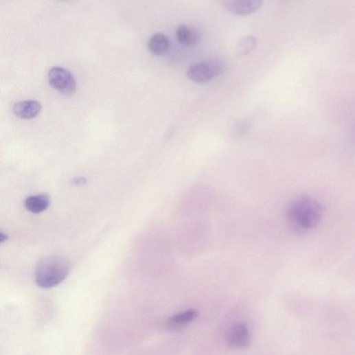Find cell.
I'll list each match as a JSON object with an SVG mask.
<instances>
[{
	"label": "cell",
	"mask_w": 355,
	"mask_h": 355,
	"mask_svg": "<svg viewBox=\"0 0 355 355\" xmlns=\"http://www.w3.org/2000/svg\"><path fill=\"white\" fill-rule=\"evenodd\" d=\"M323 211V207L317 199L308 196L297 197L286 208L288 227L296 234L309 233L320 225Z\"/></svg>",
	"instance_id": "6da1fadb"
},
{
	"label": "cell",
	"mask_w": 355,
	"mask_h": 355,
	"mask_svg": "<svg viewBox=\"0 0 355 355\" xmlns=\"http://www.w3.org/2000/svg\"><path fill=\"white\" fill-rule=\"evenodd\" d=\"M71 264L68 259L60 255L44 257L35 269L36 285L43 289H49L59 285L69 273Z\"/></svg>",
	"instance_id": "7a4b0ae2"
},
{
	"label": "cell",
	"mask_w": 355,
	"mask_h": 355,
	"mask_svg": "<svg viewBox=\"0 0 355 355\" xmlns=\"http://www.w3.org/2000/svg\"><path fill=\"white\" fill-rule=\"evenodd\" d=\"M223 65L217 60H205L192 65L187 70V78L196 84H205L218 77Z\"/></svg>",
	"instance_id": "3957f363"
},
{
	"label": "cell",
	"mask_w": 355,
	"mask_h": 355,
	"mask_svg": "<svg viewBox=\"0 0 355 355\" xmlns=\"http://www.w3.org/2000/svg\"><path fill=\"white\" fill-rule=\"evenodd\" d=\"M48 80L51 87L62 95H72L76 91L77 82L74 76L62 67H52L49 71Z\"/></svg>",
	"instance_id": "277c9868"
},
{
	"label": "cell",
	"mask_w": 355,
	"mask_h": 355,
	"mask_svg": "<svg viewBox=\"0 0 355 355\" xmlns=\"http://www.w3.org/2000/svg\"><path fill=\"white\" fill-rule=\"evenodd\" d=\"M263 0H221L222 7L229 12L240 16H248L260 10Z\"/></svg>",
	"instance_id": "5b68a950"
},
{
	"label": "cell",
	"mask_w": 355,
	"mask_h": 355,
	"mask_svg": "<svg viewBox=\"0 0 355 355\" xmlns=\"http://www.w3.org/2000/svg\"><path fill=\"white\" fill-rule=\"evenodd\" d=\"M228 344L233 348L244 349L251 343V335L248 325L238 323L230 330L228 335Z\"/></svg>",
	"instance_id": "8992f818"
},
{
	"label": "cell",
	"mask_w": 355,
	"mask_h": 355,
	"mask_svg": "<svg viewBox=\"0 0 355 355\" xmlns=\"http://www.w3.org/2000/svg\"><path fill=\"white\" fill-rule=\"evenodd\" d=\"M42 109L38 101L27 100L16 103L13 112L16 116L23 119H31L37 117Z\"/></svg>",
	"instance_id": "52a82bcc"
},
{
	"label": "cell",
	"mask_w": 355,
	"mask_h": 355,
	"mask_svg": "<svg viewBox=\"0 0 355 355\" xmlns=\"http://www.w3.org/2000/svg\"><path fill=\"white\" fill-rule=\"evenodd\" d=\"M198 317V312L189 309L171 317L165 323V327L170 330H180L192 323Z\"/></svg>",
	"instance_id": "ba28073f"
},
{
	"label": "cell",
	"mask_w": 355,
	"mask_h": 355,
	"mask_svg": "<svg viewBox=\"0 0 355 355\" xmlns=\"http://www.w3.org/2000/svg\"><path fill=\"white\" fill-rule=\"evenodd\" d=\"M176 36L179 43L185 47L195 45L200 38L195 30L185 25H180L177 28Z\"/></svg>",
	"instance_id": "9c48e42d"
},
{
	"label": "cell",
	"mask_w": 355,
	"mask_h": 355,
	"mask_svg": "<svg viewBox=\"0 0 355 355\" xmlns=\"http://www.w3.org/2000/svg\"><path fill=\"white\" fill-rule=\"evenodd\" d=\"M49 203L50 201L47 195L38 194L27 197L25 201V207L34 214H38L46 210Z\"/></svg>",
	"instance_id": "30bf717a"
},
{
	"label": "cell",
	"mask_w": 355,
	"mask_h": 355,
	"mask_svg": "<svg viewBox=\"0 0 355 355\" xmlns=\"http://www.w3.org/2000/svg\"><path fill=\"white\" fill-rule=\"evenodd\" d=\"M170 47L168 38L163 34H154L148 41V49L152 54L156 56L165 54Z\"/></svg>",
	"instance_id": "8fae6325"
},
{
	"label": "cell",
	"mask_w": 355,
	"mask_h": 355,
	"mask_svg": "<svg viewBox=\"0 0 355 355\" xmlns=\"http://www.w3.org/2000/svg\"><path fill=\"white\" fill-rule=\"evenodd\" d=\"M257 45V39L255 36H249L242 38L236 48L238 56H245L251 53Z\"/></svg>",
	"instance_id": "7c38bea8"
},
{
	"label": "cell",
	"mask_w": 355,
	"mask_h": 355,
	"mask_svg": "<svg viewBox=\"0 0 355 355\" xmlns=\"http://www.w3.org/2000/svg\"><path fill=\"white\" fill-rule=\"evenodd\" d=\"M251 124L248 122H238L233 129V135L240 137L246 134L250 129Z\"/></svg>",
	"instance_id": "4fadbf2b"
},
{
	"label": "cell",
	"mask_w": 355,
	"mask_h": 355,
	"mask_svg": "<svg viewBox=\"0 0 355 355\" xmlns=\"http://www.w3.org/2000/svg\"><path fill=\"white\" fill-rule=\"evenodd\" d=\"M87 179L84 177L79 176L76 177L73 180V183L76 186H82L85 185Z\"/></svg>",
	"instance_id": "5bb4252c"
},
{
	"label": "cell",
	"mask_w": 355,
	"mask_h": 355,
	"mask_svg": "<svg viewBox=\"0 0 355 355\" xmlns=\"http://www.w3.org/2000/svg\"><path fill=\"white\" fill-rule=\"evenodd\" d=\"M8 240V236L6 234L1 232V233H0V242L3 243L4 242H5Z\"/></svg>",
	"instance_id": "9a60e30c"
},
{
	"label": "cell",
	"mask_w": 355,
	"mask_h": 355,
	"mask_svg": "<svg viewBox=\"0 0 355 355\" xmlns=\"http://www.w3.org/2000/svg\"><path fill=\"white\" fill-rule=\"evenodd\" d=\"M352 139L354 141V143L355 144V127L352 132Z\"/></svg>",
	"instance_id": "2e32d148"
}]
</instances>
